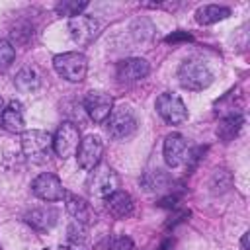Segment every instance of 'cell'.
Instances as JSON below:
<instances>
[{"instance_id": "1", "label": "cell", "mask_w": 250, "mask_h": 250, "mask_svg": "<svg viewBox=\"0 0 250 250\" xmlns=\"http://www.w3.org/2000/svg\"><path fill=\"white\" fill-rule=\"evenodd\" d=\"M178 80L182 88L191 92H201L213 82V72L199 59H188L178 68Z\"/></svg>"}, {"instance_id": "2", "label": "cell", "mask_w": 250, "mask_h": 250, "mask_svg": "<svg viewBox=\"0 0 250 250\" xmlns=\"http://www.w3.org/2000/svg\"><path fill=\"white\" fill-rule=\"evenodd\" d=\"M21 152L27 160L41 164L53 150V135L41 129H27L21 133Z\"/></svg>"}, {"instance_id": "3", "label": "cell", "mask_w": 250, "mask_h": 250, "mask_svg": "<svg viewBox=\"0 0 250 250\" xmlns=\"http://www.w3.org/2000/svg\"><path fill=\"white\" fill-rule=\"evenodd\" d=\"M86 188H88V191H90L92 197L105 199L113 191L119 189V176H117V172L109 164L100 162L96 168L90 170L88 180H86Z\"/></svg>"}, {"instance_id": "4", "label": "cell", "mask_w": 250, "mask_h": 250, "mask_svg": "<svg viewBox=\"0 0 250 250\" xmlns=\"http://www.w3.org/2000/svg\"><path fill=\"white\" fill-rule=\"evenodd\" d=\"M53 66L61 78L68 82H82L88 72V59L84 53L68 51V53L57 55L53 59Z\"/></svg>"}, {"instance_id": "5", "label": "cell", "mask_w": 250, "mask_h": 250, "mask_svg": "<svg viewBox=\"0 0 250 250\" xmlns=\"http://www.w3.org/2000/svg\"><path fill=\"white\" fill-rule=\"evenodd\" d=\"M135 129H137V117L129 105L121 104L111 109V113L107 117V133L111 139H115V141L127 139L135 133Z\"/></svg>"}, {"instance_id": "6", "label": "cell", "mask_w": 250, "mask_h": 250, "mask_svg": "<svg viewBox=\"0 0 250 250\" xmlns=\"http://www.w3.org/2000/svg\"><path fill=\"white\" fill-rule=\"evenodd\" d=\"M80 141L82 139H80L78 127L72 121H62L59 125V129L55 131V135H53V150L62 160L64 158H70V156L76 154Z\"/></svg>"}, {"instance_id": "7", "label": "cell", "mask_w": 250, "mask_h": 250, "mask_svg": "<svg viewBox=\"0 0 250 250\" xmlns=\"http://www.w3.org/2000/svg\"><path fill=\"white\" fill-rule=\"evenodd\" d=\"M156 111L170 125H180L188 119V107L174 92H164L156 98Z\"/></svg>"}, {"instance_id": "8", "label": "cell", "mask_w": 250, "mask_h": 250, "mask_svg": "<svg viewBox=\"0 0 250 250\" xmlns=\"http://www.w3.org/2000/svg\"><path fill=\"white\" fill-rule=\"evenodd\" d=\"M82 105H84L88 117H90L94 123L102 125V123L107 121V117H109V113H111V109H113V98H111L109 94H105V92L92 90V92H88V94L84 96Z\"/></svg>"}, {"instance_id": "9", "label": "cell", "mask_w": 250, "mask_h": 250, "mask_svg": "<svg viewBox=\"0 0 250 250\" xmlns=\"http://www.w3.org/2000/svg\"><path fill=\"white\" fill-rule=\"evenodd\" d=\"M31 191H33L35 197H39L43 201H61L66 195V191L62 188V182L51 172L39 174L31 182Z\"/></svg>"}, {"instance_id": "10", "label": "cell", "mask_w": 250, "mask_h": 250, "mask_svg": "<svg viewBox=\"0 0 250 250\" xmlns=\"http://www.w3.org/2000/svg\"><path fill=\"white\" fill-rule=\"evenodd\" d=\"M100 31V23L96 18L92 16H86V14H80L76 18H70L68 20V33L72 37L74 43L78 45H88L96 39Z\"/></svg>"}, {"instance_id": "11", "label": "cell", "mask_w": 250, "mask_h": 250, "mask_svg": "<svg viewBox=\"0 0 250 250\" xmlns=\"http://www.w3.org/2000/svg\"><path fill=\"white\" fill-rule=\"evenodd\" d=\"M102 152H104V143L98 135H88L80 141L78 150H76V158H78V166L86 172H90L92 168H96L102 160Z\"/></svg>"}, {"instance_id": "12", "label": "cell", "mask_w": 250, "mask_h": 250, "mask_svg": "<svg viewBox=\"0 0 250 250\" xmlns=\"http://www.w3.org/2000/svg\"><path fill=\"white\" fill-rule=\"evenodd\" d=\"M188 152H189V145L188 139L180 133H170L164 139V146H162V154L164 160L170 168H178L182 164H186L188 160Z\"/></svg>"}, {"instance_id": "13", "label": "cell", "mask_w": 250, "mask_h": 250, "mask_svg": "<svg viewBox=\"0 0 250 250\" xmlns=\"http://www.w3.org/2000/svg\"><path fill=\"white\" fill-rule=\"evenodd\" d=\"M150 72V64L141 57H129L117 62L115 74L121 82H137L143 80Z\"/></svg>"}, {"instance_id": "14", "label": "cell", "mask_w": 250, "mask_h": 250, "mask_svg": "<svg viewBox=\"0 0 250 250\" xmlns=\"http://www.w3.org/2000/svg\"><path fill=\"white\" fill-rule=\"evenodd\" d=\"M25 223L37 230V232H47L51 230L55 225H57V219H59V213L57 209H53L51 205H43V207H33L31 211L25 213Z\"/></svg>"}, {"instance_id": "15", "label": "cell", "mask_w": 250, "mask_h": 250, "mask_svg": "<svg viewBox=\"0 0 250 250\" xmlns=\"http://www.w3.org/2000/svg\"><path fill=\"white\" fill-rule=\"evenodd\" d=\"M104 203H105L107 213H109L113 219H127V217H131L133 211H135L133 197H131L127 191H121V189H117V191H113L109 197H105Z\"/></svg>"}, {"instance_id": "16", "label": "cell", "mask_w": 250, "mask_h": 250, "mask_svg": "<svg viewBox=\"0 0 250 250\" xmlns=\"http://www.w3.org/2000/svg\"><path fill=\"white\" fill-rule=\"evenodd\" d=\"M64 199H66V211L72 217V221H76L80 225H86V227L96 221V213H94L92 205L86 199H82L78 195H70V193H66Z\"/></svg>"}, {"instance_id": "17", "label": "cell", "mask_w": 250, "mask_h": 250, "mask_svg": "<svg viewBox=\"0 0 250 250\" xmlns=\"http://www.w3.org/2000/svg\"><path fill=\"white\" fill-rule=\"evenodd\" d=\"M23 125H25V119H23V105H21L18 100H12V102L4 107L0 127H4V129L10 131V133H23Z\"/></svg>"}, {"instance_id": "18", "label": "cell", "mask_w": 250, "mask_h": 250, "mask_svg": "<svg viewBox=\"0 0 250 250\" xmlns=\"http://www.w3.org/2000/svg\"><path fill=\"white\" fill-rule=\"evenodd\" d=\"M244 125V117L242 113H230V115H223V119L217 125V137L223 143H230L242 129Z\"/></svg>"}, {"instance_id": "19", "label": "cell", "mask_w": 250, "mask_h": 250, "mask_svg": "<svg viewBox=\"0 0 250 250\" xmlns=\"http://www.w3.org/2000/svg\"><path fill=\"white\" fill-rule=\"evenodd\" d=\"M141 184L150 193H162V191L170 189V186L174 182L164 170H150V172H145V176L141 178Z\"/></svg>"}, {"instance_id": "20", "label": "cell", "mask_w": 250, "mask_h": 250, "mask_svg": "<svg viewBox=\"0 0 250 250\" xmlns=\"http://www.w3.org/2000/svg\"><path fill=\"white\" fill-rule=\"evenodd\" d=\"M229 16H230V10L227 6H219V4H207V6H201L195 10V21L199 25H211Z\"/></svg>"}, {"instance_id": "21", "label": "cell", "mask_w": 250, "mask_h": 250, "mask_svg": "<svg viewBox=\"0 0 250 250\" xmlns=\"http://www.w3.org/2000/svg\"><path fill=\"white\" fill-rule=\"evenodd\" d=\"M14 84H16V88H18L20 92L31 94V92H35V90L41 86V80H39V74H37L33 68H21V70L16 74Z\"/></svg>"}, {"instance_id": "22", "label": "cell", "mask_w": 250, "mask_h": 250, "mask_svg": "<svg viewBox=\"0 0 250 250\" xmlns=\"http://www.w3.org/2000/svg\"><path fill=\"white\" fill-rule=\"evenodd\" d=\"M88 8V2L86 0H62V2H59L57 6H55V10H57V14H61V16H68V18H76V16H80L84 10Z\"/></svg>"}, {"instance_id": "23", "label": "cell", "mask_w": 250, "mask_h": 250, "mask_svg": "<svg viewBox=\"0 0 250 250\" xmlns=\"http://www.w3.org/2000/svg\"><path fill=\"white\" fill-rule=\"evenodd\" d=\"M230 184H232V178H230V174H229L227 170H217V172L213 174L211 188H213L215 193H223V191H227V189L230 188Z\"/></svg>"}, {"instance_id": "24", "label": "cell", "mask_w": 250, "mask_h": 250, "mask_svg": "<svg viewBox=\"0 0 250 250\" xmlns=\"http://www.w3.org/2000/svg\"><path fill=\"white\" fill-rule=\"evenodd\" d=\"M16 59V49L10 41L0 39V68H8Z\"/></svg>"}, {"instance_id": "25", "label": "cell", "mask_w": 250, "mask_h": 250, "mask_svg": "<svg viewBox=\"0 0 250 250\" xmlns=\"http://www.w3.org/2000/svg\"><path fill=\"white\" fill-rule=\"evenodd\" d=\"M68 240L76 246H82L84 240H86V225H80V223L72 221L70 227H68Z\"/></svg>"}, {"instance_id": "26", "label": "cell", "mask_w": 250, "mask_h": 250, "mask_svg": "<svg viewBox=\"0 0 250 250\" xmlns=\"http://www.w3.org/2000/svg\"><path fill=\"white\" fill-rule=\"evenodd\" d=\"M107 246H109V250H135L133 240L129 236H125V234L107 238Z\"/></svg>"}, {"instance_id": "27", "label": "cell", "mask_w": 250, "mask_h": 250, "mask_svg": "<svg viewBox=\"0 0 250 250\" xmlns=\"http://www.w3.org/2000/svg\"><path fill=\"white\" fill-rule=\"evenodd\" d=\"M180 39H184V41H191V35L178 31V33H174V35H168V37H166V41H168V43H176V41H180Z\"/></svg>"}, {"instance_id": "28", "label": "cell", "mask_w": 250, "mask_h": 250, "mask_svg": "<svg viewBox=\"0 0 250 250\" xmlns=\"http://www.w3.org/2000/svg\"><path fill=\"white\" fill-rule=\"evenodd\" d=\"M172 248H174V242H172L170 238H166V240H164V242L158 246V250H172Z\"/></svg>"}, {"instance_id": "29", "label": "cell", "mask_w": 250, "mask_h": 250, "mask_svg": "<svg viewBox=\"0 0 250 250\" xmlns=\"http://www.w3.org/2000/svg\"><path fill=\"white\" fill-rule=\"evenodd\" d=\"M248 234L250 232H244L242 238H240V250H248Z\"/></svg>"}, {"instance_id": "30", "label": "cell", "mask_w": 250, "mask_h": 250, "mask_svg": "<svg viewBox=\"0 0 250 250\" xmlns=\"http://www.w3.org/2000/svg\"><path fill=\"white\" fill-rule=\"evenodd\" d=\"M2 113H4V100L0 96V123H2Z\"/></svg>"}, {"instance_id": "31", "label": "cell", "mask_w": 250, "mask_h": 250, "mask_svg": "<svg viewBox=\"0 0 250 250\" xmlns=\"http://www.w3.org/2000/svg\"><path fill=\"white\" fill-rule=\"evenodd\" d=\"M45 250H68L66 246H51V248H45Z\"/></svg>"}]
</instances>
